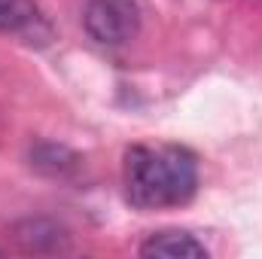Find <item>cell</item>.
<instances>
[{
    "label": "cell",
    "mask_w": 262,
    "mask_h": 259,
    "mask_svg": "<svg viewBox=\"0 0 262 259\" xmlns=\"http://www.w3.org/2000/svg\"><path fill=\"white\" fill-rule=\"evenodd\" d=\"M125 195L137 210L180 207L198 189L195 156L183 146H131L125 153Z\"/></svg>",
    "instance_id": "obj_1"
},
{
    "label": "cell",
    "mask_w": 262,
    "mask_h": 259,
    "mask_svg": "<svg viewBox=\"0 0 262 259\" xmlns=\"http://www.w3.org/2000/svg\"><path fill=\"white\" fill-rule=\"evenodd\" d=\"M82 28L101 46H122L140 31V6L134 0H89Z\"/></svg>",
    "instance_id": "obj_2"
},
{
    "label": "cell",
    "mask_w": 262,
    "mask_h": 259,
    "mask_svg": "<svg viewBox=\"0 0 262 259\" xmlns=\"http://www.w3.org/2000/svg\"><path fill=\"white\" fill-rule=\"evenodd\" d=\"M12 235L25 253H61L70 244L67 229L49 217H28L12 226Z\"/></svg>",
    "instance_id": "obj_3"
},
{
    "label": "cell",
    "mask_w": 262,
    "mask_h": 259,
    "mask_svg": "<svg viewBox=\"0 0 262 259\" xmlns=\"http://www.w3.org/2000/svg\"><path fill=\"white\" fill-rule=\"evenodd\" d=\"M140 256L146 259H207V247L195 235L171 229V232H156L140 244Z\"/></svg>",
    "instance_id": "obj_4"
},
{
    "label": "cell",
    "mask_w": 262,
    "mask_h": 259,
    "mask_svg": "<svg viewBox=\"0 0 262 259\" xmlns=\"http://www.w3.org/2000/svg\"><path fill=\"white\" fill-rule=\"evenodd\" d=\"M76 162H79L76 153H70L67 146H58V143H40L31 153V165L40 174H49V177H61L67 171H73Z\"/></svg>",
    "instance_id": "obj_5"
}]
</instances>
